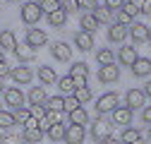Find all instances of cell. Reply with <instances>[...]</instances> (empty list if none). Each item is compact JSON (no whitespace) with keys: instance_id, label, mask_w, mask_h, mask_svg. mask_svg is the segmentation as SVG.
<instances>
[{"instance_id":"obj_1","label":"cell","mask_w":151,"mask_h":144,"mask_svg":"<svg viewBox=\"0 0 151 144\" xmlns=\"http://www.w3.org/2000/svg\"><path fill=\"white\" fill-rule=\"evenodd\" d=\"M19 17H22V22H24V24L34 27V24H39V19L43 17V10H41V5H39V3L29 0V3H24V5H22Z\"/></svg>"},{"instance_id":"obj_2","label":"cell","mask_w":151,"mask_h":144,"mask_svg":"<svg viewBox=\"0 0 151 144\" xmlns=\"http://www.w3.org/2000/svg\"><path fill=\"white\" fill-rule=\"evenodd\" d=\"M113 122H106V120H93L91 122V130H89V135H91V139L96 142V144H103L108 137H113V127H110Z\"/></svg>"},{"instance_id":"obj_3","label":"cell","mask_w":151,"mask_h":144,"mask_svg":"<svg viewBox=\"0 0 151 144\" xmlns=\"http://www.w3.org/2000/svg\"><path fill=\"white\" fill-rule=\"evenodd\" d=\"M118 106H120V99H118V94H115V91H106L103 96H99V99H96V113H99V115L113 113Z\"/></svg>"},{"instance_id":"obj_4","label":"cell","mask_w":151,"mask_h":144,"mask_svg":"<svg viewBox=\"0 0 151 144\" xmlns=\"http://www.w3.org/2000/svg\"><path fill=\"white\" fill-rule=\"evenodd\" d=\"M50 55L58 60V63H70L72 60V48L65 41H53L50 43Z\"/></svg>"},{"instance_id":"obj_5","label":"cell","mask_w":151,"mask_h":144,"mask_svg":"<svg viewBox=\"0 0 151 144\" xmlns=\"http://www.w3.org/2000/svg\"><path fill=\"white\" fill-rule=\"evenodd\" d=\"M3 99H5V103L12 106V108H19V106H24V101H27V96H24V91H22L19 86H7L5 91H3Z\"/></svg>"},{"instance_id":"obj_6","label":"cell","mask_w":151,"mask_h":144,"mask_svg":"<svg viewBox=\"0 0 151 144\" xmlns=\"http://www.w3.org/2000/svg\"><path fill=\"white\" fill-rule=\"evenodd\" d=\"M70 77L74 79L77 86H86V79H89V65L86 63H72L70 67Z\"/></svg>"},{"instance_id":"obj_7","label":"cell","mask_w":151,"mask_h":144,"mask_svg":"<svg viewBox=\"0 0 151 144\" xmlns=\"http://www.w3.org/2000/svg\"><path fill=\"white\" fill-rule=\"evenodd\" d=\"M10 79L14 84H29L34 79V70L31 67H24V65H17V67L10 70Z\"/></svg>"},{"instance_id":"obj_8","label":"cell","mask_w":151,"mask_h":144,"mask_svg":"<svg viewBox=\"0 0 151 144\" xmlns=\"http://www.w3.org/2000/svg\"><path fill=\"white\" fill-rule=\"evenodd\" d=\"M146 103V94L144 89H129V91L125 94V106L129 108V111H134V108H142Z\"/></svg>"},{"instance_id":"obj_9","label":"cell","mask_w":151,"mask_h":144,"mask_svg":"<svg viewBox=\"0 0 151 144\" xmlns=\"http://www.w3.org/2000/svg\"><path fill=\"white\" fill-rule=\"evenodd\" d=\"M149 31H151V27H146L144 22H132L129 24V39L134 43H144V41H149Z\"/></svg>"},{"instance_id":"obj_10","label":"cell","mask_w":151,"mask_h":144,"mask_svg":"<svg viewBox=\"0 0 151 144\" xmlns=\"http://www.w3.org/2000/svg\"><path fill=\"white\" fill-rule=\"evenodd\" d=\"M27 46H31L34 50L36 48H41V46H46L48 43V34L43 31V29H29L27 31V41H24Z\"/></svg>"},{"instance_id":"obj_11","label":"cell","mask_w":151,"mask_h":144,"mask_svg":"<svg viewBox=\"0 0 151 144\" xmlns=\"http://www.w3.org/2000/svg\"><path fill=\"white\" fill-rule=\"evenodd\" d=\"M84 139H86V130H84V125H70V122H67L65 142H67V144H82Z\"/></svg>"},{"instance_id":"obj_12","label":"cell","mask_w":151,"mask_h":144,"mask_svg":"<svg viewBox=\"0 0 151 144\" xmlns=\"http://www.w3.org/2000/svg\"><path fill=\"white\" fill-rule=\"evenodd\" d=\"M120 79V67L113 63V65H103L101 70H99V82H103V84H113V82H118Z\"/></svg>"},{"instance_id":"obj_13","label":"cell","mask_w":151,"mask_h":144,"mask_svg":"<svg viewBox=\"0 0 151 144\" xmlns=\"http://www.w3.org/2000/svg\"><path fill=\"white\" fill-rule=\"evenodd\" d=\"M137 58H139V53H137L134 46H122V48L118 50V63L125 65V67H132Z\"/></svg>"},{"instance_id":"obj_14","label":"cell","mask_w":151,"mask_h":144,"mask_svg":"<svg viewBox=\"0 0 151 144\" xmlns=\"http://www.w3.org/2000/svg\"><path fill=\"white\" fill-rule=\"evenodd\" d=\"M127 36H129V27H122V24H110L108 27V41L110 43H125Z\"/></svg>"},{"instance_id":"obj_15","label":"cell","mask_w":151,"mask_h":144,"mask_svg":"<svg viewBox=\"0 0 151 144\" xmlns=\"http://www.w3.org/2000/svg\"><path fill=\"white\" fill-rule=\"evenodd\" d=\"M110 120H113V125H132V111L127 106H118L115 111L110 113Z\"/></svg>"},{"instance_id":"obj_16","label":"cell","mask_w":151,"mask_h":144,"mask_svg":"<svg viewBox=\"0 0 151 144\" xmlns=\"http://www.w3.org/2000/svg\"><path fill=\"white\" fill-rule=\"evenodd\" d=\"M74 46H77V50H82V53L93 50V34L77 31V34H74Z\"/></svg>"},{"instance_id":"obj_17","label":"cell","mask_w":151,"mask_h":144,"mask_svg":"<svg viewBox=\"0 0 151 144\" xmlns=\"http://www.w3.org/2000/svg\"><path fill=\"white\" fill-rule=\"evenodd\" d=\"M93 17H96V19H99V24H115V12H113V10H108L106 5H99L96 10H93L91 12Z\"/></svg>"},{"instance_id":"obj_18","label":"cell","mask_w":151,"mask_h":144,"mask_svg":"<svg viewBox=\"0 0 151 144\" xmlns=\"http://www.w3.org/2000/svg\"><path fill=\"white\" fill-rule=\"evenodd\" d=\"M129 70H132V75H134V77H149L151 75V60L149 58H137L134 65H132Z\"/></svg>"},{"instance_id":"obj_19","label":"cell","mask_w":151,"mask_h":144,"mask_svg":"<svg viewBox=\"0 0 151 144\" xmlns=\"http://www.w3.org/2000/svg\"><path fill=\"white\" fill-rule=\"evenodd\" d=\"M17 46H19V43H17L14 31H10V29H3V31H0V48H3V50H12V53H14Z\"/></svg>"},{"instance_id":"obj_20","label":"cell","mask_w":151,"mask_h":144,"mask_svg":"<svg viewBox=\"0 0 151 144\" xmlns=\"http://www.w3.org/2000/svg\"><path fill=\"white\" fill-rule=\"evenodd\" d=\"M14 55H17L19 63H31V60L36 58V50H34L31 46H27V43H19V46L14 48Z\"/></svg>"},{"instance_id":"obj_21","label":"cell","mask_w":151,"mask_h":144,"mask_svg":"<svg viewBox=\"0 0 151 144\" xmlns=\"http://www.w3.org/2000/svg\"><path fill=\"white\" fill-rule=\"evenodd\" d=\"M79 27H82V31L93 34V31H96L101 24H99V19H96V17H93L91 12H86V14H82V17H79Z\"/></svg>"},{"instance_id":"obj_22","label":"cell","mask_w":151,"mask_h":144,"mask_svg":"<svg viewBox=\"0 0 151 144\" xmlns=\"http://www.w3.org/2000/svg\"><path fill=\"white\" fill-rule=\"evenodd\" d=\"M46 89L43 86H31V91H29V96H27V101H29V106H41V103H46Z\"/></svg>"},{"instance_id":"obj_23","label":"cell","mask_w":151,"mask_h":144,"mask_svg":"<svg viewBox=\"0 0 151 144\" xmlns=\"http://www.w3.org/2000/svg\"><path fill=\"white\" fill-rule=\"evenodd\" d=\"M67 120H70V125H86V122H89V113H86V108L79 106L77 111L67 113Z\"/></svg>"},{"instance_id":"obj_24","label":"cell","mask_w":151,"mask_h":144,"mask_svg":"<svg viewBox=\"0 0 151 144\" xmlns=\"http://www.w3.org/2000/svg\"><path fill=\"white\" fill-rule=\"evenodd\" d=\"M96 63L103 67V65H113L115 63V50L113 48H99L96 50Z\"/></svg>"},{"instance_id":"obj_25","label":"cell","mask_w":151,"mask_h":144,"mask_svg":"<svg viewBox=\"0 0 151 144\" xmlns=\"http://www.w3.org/2000/svg\"><path fill=\"white\" fill-rule=\"evenodd\" d=\"M58 89H60V94H63V96H72V94H74V89H77V84H74V79H72L70 75H65V77L58 79Z\"/></svg>"},{"instance_id":"obj_26","label":"cell","mask_w":151,"mask_h":144,"mask_svg":"<svg viewBox=\"0 0 151 144\" xmlns=\"http://www.w3.org/2000/svg\"><path fill=\"white\" fill-rule=\"evenodd\" d=\"M65 132H67V122H58V125H50V130L46 132L55 144H58V142H63L65 139Z\"/></svg>"},{"instance_id":"obj_27","label":"cell","mask_w":151,"mask_h":144,"mask_svg":"<svg viewBox=\"0 0 151 144\" xmlns=\"http://www.w3.org/2000/svg\"><path fill=\"white\" fill-rule=\"evenodd\" d=\"M39 79L43 84H55L58 82V75H55V70L48 67V65H39Z\"/></svg>"},{"instance_id":"obj_28","label":"cell","mask_w":151,"mask_h":144,"mask_svg":"<svg viewBox=\"0 0 151 144\" xmlns=\"http://www.w3.org/2000/svg\"><path fill=\"white\" fill-rule=\"evenodd\" d=\"M46 108H48V111L65 113V96H63V94H58V96H48V99H46Z\"/></svg>"},{"instance_id":"obj_29","label":"cell","mask_w":151,"mask_h":144,"mask_svg":"<svg viewBox=\"0 0 151 144\" xmlns=\"http://www.w3.org/2000/svg\"><path fill=\"white\" fill-rule=\"evenodd\" d=\"M48 17V24L50 27H63L65 22H67V12L60 7V10H55V12H50V14H46Z\"/></svg>"},{"instance_id":"obj_30","label":"cell","mask_w":151,"mask_h":144,"mask_svg":"<svg viewBox=\"0 0 151 144\" xmlns=\"http://www.w3.org/2000/svg\"><path fill=\"white\" fill-rule=\"evenodd\" d=\"M46 132H41L39 127H34V130H22V142H29V144H39L43 139Z\"/></svg>"},{"instance_id":"obj_31","label":"cell","mask_w":151,"mask_h":144,"mask_svg":"<svg viewBox=\"0 0 151 144\" xmlns=\"http://www.w3.org/2000/svg\"><path fill=\"white\" fill-rule=\"evenodd\" d=\"M12 113H14L17 125H22V127H24V122L31 118V108L29 106H19V108H12Z\"/></svg>"},{"instance_id":"obj_32","label":"cell","mask_w":151,"mask_h":144,"mask_svg":"<svg viewBox=\"0 0 151 144\" xmlns=\"http://www.w3.org/2000/svg\"><path fill=\"white\" fill-rule=\"evenodd\" d=\"M14 125H17V120H14V113L12 111H0V127L10 130V127H14Z\"/></svg>"},{"instance_id":"obj_33","label":"cell","mask_w":151,"mask_h":144,"mask_svg":"<svg viewBox=\"0 0 151 144\" xmlns=\"http://www.w3.org/2000/svg\"><path fill=\"white\" fill-rule=\"evenodd\" d=\"M74 96H77V101L84 106V103H89L93 99V91H91L89 86H77V89H74Z\"/></svg>"},{"instance_id":"obj_34","label":"cell","mask_w":151,"mask_h":144,"mask_svg":"<svg viewBox=\"0 0 151 144\" xmlns=\"http://www.w3.org/2000/svg\"><path fill=\"white\" fill-rule=\"evenodd\" d=\"M41 10H43V14H50V12H55V10H60V0H41Z\"/></svg>"},{"instance_id":"obj_35","label":"cell","mask_w":151,"mask_h":144,"mask_svg":"<svg viewBox=\"0 0 151 144\" xmlns=\"http://www.w3.org/2000/svg\"><path fill=\"white\" fill-rule=\"evenodd\" d=\"M132 22H134V17H129L125 10H120V12H115V24H122V27H129Z\"/></svg>"},{"instance_id":"obj_36","label":"cell","mask_w":151,"mask_h":144,"mask_svg":"<svg viewBox=\"0 0 151 144\" xmlns=\"http://www.w3.org/2000/svg\"><path fill=\"white\" fill-rule=\"evenodd\" d=\"M103 5H106L108 10H113V12H120V10H125L127 0H103Z\"/></svg>"},{"instance_id":"obj_37","label":"cell","mask_w":151,"mask_h":144,"mask_svg":"<svg viewBox=\"0 0 151 144\" xmlns=\"http://www.w3.org/2000/svg\"><path fill=\"white\" fill-rule=\"evenodd\" d=\"M79 106H82V103L77 101V96H74V94H72V96H65V113H72V111H77Z\"/></svg>"},{"instance_id":"obj_38","label":"cell","mask_w":151,"mask_h":144,"mask_svg":"<svg viewBox=\"0 0 151 144\" xmlns=\"http://www.w3.org/2000/svg\"><path fill=\"white\" fill-rule=\"evenodd\" d=\"M31 108V115L36 118V120H41V118H46V113H48V108H46V103H41V106H29Z\"/></svg>"},{"instance_id":"obj_39","label":"cell","mask_w":151,"mask_h":144,"mask_svg":"<svg viewBox=\"0 0 151 144\" xmlns=\"http://www.w3.org/2000/svg\"><path fill=\"white\" fill-rule=\"evenodd\" d=\"M0 144H24V142H22V135H3Z\"/></svg>"},{"instance_id":"obj_40","label":"cell","mask_w":151,"mask_h":144,"mask_svg":"<svg viewBox=\"0 0 151 144\" xmlns=\"http://www.w3.org/2000/svg\"><path fill=\"white\" fill-rule=\"evenodd\" d=\"M77 5H79V10H89V12H93L99 7V0H77Z\"/></svg>"},{"instance_id":"obj_41","label":"cell","mask_w":151,"mask_h":144,"mask_svg":"<svg viewBox=\"0 0 151 144\" xmlns=\"http://www.w3.org/2000/svg\"><path fill=\"white\" fill-rule=\"evenodd\" d=\"M60 7L70 14V12H77L79 10V5H77V0H60Z\"/></svg>"},{"instance_id":"obj_42","label":"cell","mask_w":151,"mask_h":144,"mask_svg":"<svg viewBox=\"0 0 151 144\" xmlns=\"http://www.w3.org/2000/svg\"><path fill=\"white\" fill-rule=\"evenodd\" d=\"M50 125H53V122H50V120H48V115H46V118H41V120H39V130H41V132H48V130H50Z\"/></svg>"},{"instance_id":"obj_43","label":"cell","mask_w":151,"mask_h":144,"mask_svg":"<svg viewBox=\"0 0 151 144\" xmlns=\"http://www.w3.org/2000/svg\"><path fill=\"white\" fill-rule=\"evenodd\" d=\"M10 70H12V67H10L7 63H0V79H5V77H10Z\"/></svg>"},{"instance_id":"obj_44","label":"cell","mask_w":151,"mask_h":144,"mask_svg":"<svg viewBox=\"0 0 151 144\" xmlns=\"http://www.w3.org/2000/svg\"><path fill=\"white\" fill-rule=\"evenodd\" d=\"M142 120H144L146 125H151V106H146L144 111H142Z\"/></svg>"},{"instance_id":"obj_45","label":"cell","mask_w":151,"mask_h":144,"mask_svg":"<svg viewBox=\"0 0 151 144\" xmlns=\"http://www.w3.org/2000/svg\"><path fill=\"white\" fill-rule=\"evenodd\" d=\"M34 127H39V120H36V118L31 115V118L24 122V130H34Z\"/></svg>"},{"instance_id":"obj_46","label":"cell","mask_w":151,"mask_h":144,"mask_svg":"<svg viewBox=\"0 0 151 144\" xmlns=\"http://www.w3.org/2000/svg\"><path fill=\"white\" fill-rule=\"evenodd\" d=\"M142 14H151V0H144V5H142Z\"/></svg>"},{"instance_id":"obj_47","label":"cell","mask_w":151,"mask_h":144,"mask_svg":"<svg viewBox=\"0 0 151 144\" xmlns=\"http://www.w3.org/2000/svg\"><path fill=\"white\" fill-rule=\"evenodd\" d=\"M127 5H132V7H137V10L142 12V5H144V0H127Z\"/></svg>"},{"instance_id":"obj_48","label":"cell","mask_w":151,"mask_h":144,"mask_svg":"<svg viewBox=\"0 0 151 144\" xmlns=\"http://www.w3.org/2000/svg\"><path fill=\"white\" fill-rule=\"evenodd\" d=\"M144 94H146V99H151V79L144 84Z\"/></svg>"},{"instance_id":"obj_49","label":"cell","mask_w":151,"mask_h":144,"mask_svg":"<svg viewBox=\"0 0 151 144\" xmlns=\"http://www.w3.org/2000/svg\"><path fill=\"white\" fill-rule=\"evenodd\" d=\"M103 144H122V142H120V139H115V137H108Z\"/></svg>"},{"instance_id":"obj_50","label":"cell","mask_w":151,"mask_h":144,"mask_svg":"<svg viewBox=\"0 0 151 144\" xmlns=\"http://www.w3.org/2000/svg\"><path fill=\"white\" fill-rule=\"evenodd\" d=\"M0 63H5V50L0 48Z\"/></svg>"},{"instance_id":"obj_51","label":"cell","mask_w":151,"mask_h":144,"mask_svg":"<svg viewBox=\"0 0 151 144\" xmlns=\"http://www.w3.org/2000/svg\"><path fill=\"white\" fill-rule=\"evenodd\" d=\"M146 137H149V139H151V125H149V132H146Z\"/></svg>"},{"instance_id":"obj_52","label":"cell","mask_w":151,"mask_h":144,"mask_svg":"<svg viewBox=\"0 0 151 144\" xmlns=\"http://www.w3.org/2000/svg\"><path fill=\"white\" fill-rule=\"evenodd\" d=\"M3 91H5V89H3V79H0V94H3Z\"/></svg>"},{"instance_id":"obj_53","label":"cell","mask_w":151,"mask_h":144,"mask_svg":"<svg viewBox=\"0 0 151 144\" xmlns=\"http://www.w3.org/2000/svg\"><path fill=\"white\" fill-rule=\"evenodd\" d=\"M7 3H19V0H7Z\"/></svg>"},{"instance_id":"obj_54","label":"cell","mask_w":151,"mask_h":144,"mask_svg":"<svg viewBox=\"0 0 151 144\" xmlns=\"http://www.w3.org/2000/svg\"><path fill=\"white\" fill-rule=\"evenodd\" d=\"M149 43H151V31H149Z\"/></svg>"},{"instance_id":"obj_55","label":"cell","mask_w":151,"mask_h":144,"mask_svg":"<svg viewBox=\"0 0 151 144\" xmlns=\"http://www.w3.org/2000/svg\"><path fill=\"white\" fill-rule=\"evenodd\" d=\"M0 111H3V108H0Z\"/></svg>"}]
</instances>
